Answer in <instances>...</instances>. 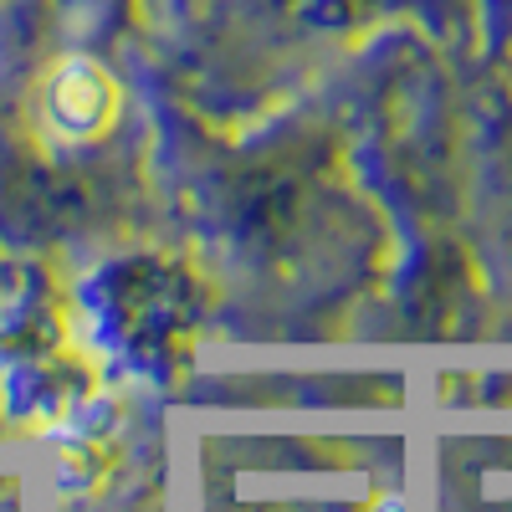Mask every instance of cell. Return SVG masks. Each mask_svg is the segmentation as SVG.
Masks as SVG:
<instances>
[{
	"mask_svg": "<svg viewBox=\"0 0 512 512\" xmlns=\"http://www.w3.org/2000/svg\"><path fill=\"white\" fill-rule=\"evenodd\" d=\"M52 113H57L62 128H72V134H93V128H103L108 113H113V93L98 72L82 67V82H77V72H72V82L67 77L57 82V108Z\"/></svg>",
	"mask_w": 512,
	"mask_h": 512,
	"instance_id": "6da1fadb",
	"label": "cell"
}]
</instances>
